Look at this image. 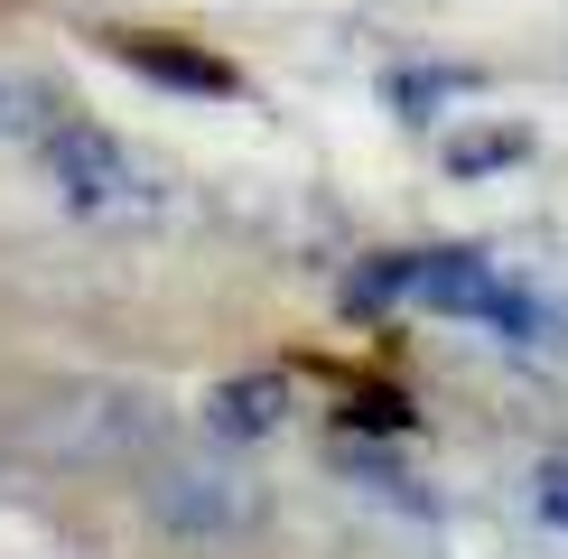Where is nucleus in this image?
Returning a JSON list of instances; mask_svg holds the SVG:
<instances>
[{"label": "nucleus", "instance_id": "obj_4", "mask_svg": "<svg viewBox=\"0 0 568 559\" xmlns=\"http://www.w3.org/2000/svg\"><path fill=\"white\" fill-rule=\"evenodd\" d=\"M150 512L178 531V541H233V531L262 522V495H252L233 466H205V457H178L150 476Z\"/></svg>", "mask_w": 568, "mask_h": 559}, {"label": "nucleus", "instance_id": "obj_2", "mask_svg": "<svg viewBox=\"0 0 568 559\" xmlns=\"http://www.w3.org/2000/svg\"><path fill=\"white\" fill-rule=\"evenodd\" d=\"M29 438L65 466H122L159 438V410L122 383H65L47 410H29Z\"/></svg>", "mask_w": 568, "mask_h": 559}, {"label": "nucleus", "instance_id": "obj_1", "mask_svg": "<svg viewBox=\"0 0 568 559\" xmlns=\"http://www.w3.org/2000/svg\"><path fill=\"white\" fill-rule=\"evenodd\" d=\"M38 169L75 215H150L159 205V177L140 169L103 122H75V112H57V122L38 131Z\"/></svg>", "mask_w": 568, "mask_h": 559}, {"label": "nucleus", "instance_id": "obj_6", "mask_svg": "<svg viewBox=\"0 0 568 559\" xmlns=\"http://www.w3.org/2000/svg\"><path fill=\"white\" fill-rule=\"evenodd\" d=\"M57 112H65L57 84H38L29 65H0V140H38Z\"/></svg>", "mask_w": 568, "mask_h": 559}, {"label": "nucleus", "instance_id": "obj_9", "mask_svg": "<svg viewBox=\"0 0 568 559\" xmlns=\"http://www.w3.org/2000/svg\"><path fill=\"white\" fill-rule=\"evenodd\" d=\"M504 159H523V131H476V140H457V150H447V169L476 177V169H504Z\"/></svg>", "mask_w": 568, "mask_h": 559}, {"label": "nucleus", "instance_id": "obj_3", "mask_svg": "<svg viewBox=\"0 0 568 559\" xmlns=\"http://www.w3.org/2000/svg\"><path fill=\"white\" fill-rule=\"evenodd\" d=\"M400 289H410L419 308H438V317H476V326H504V336L540 345V308L485 262V252H410V262H400Z\"/></svg>", "mask_w": 568, "mask_h": 559}, {"label": "nucleus", "instance_id": "obj_8", "mask_svg": "<svg viewBox=\"0 0 568 559\" xmlns=\"http://www.w3.org/2000/svg\"><path fill=\"white\" fill-rule=\"evenodd\" d=\"M466 84H476V75H447V65H429V75H392L383 93H392V103H400V112L419 122L429 103H447V93H466Z\"/></svg>", "mask_w": 568, "mask_h": 559}, {"label": "nucleus", "instance_id": "obj_5", "mask_svg": "<svg viewBox=\"0 0 568 559\" xmlns=\"http://www.w3.org/2000/svg\"><path fill=\"white\" fill-rule=\"evenodd\" d=\"M205 419H215L224 438H271L280 419H290V383H280V373H233V383H215Z\"/></svg>", "mask_w": 568, "mask_h": 559}, {"label": "nucleus", "instance_id": "obj_7", "mask_svg": "<svg viewBox=\"0 0 568 559\" xmlns=\"http://www.w3.org/2000/svg\"><path fill=\"white\" fill-rule=\"evenodd\" d=\"M122 57L140 65V75H159V84H196V93H233V75L215 57H186V47H150V38H122Z\"/></svg>", "mask_w": 568, "mask_h": 559}, {"label": "nucleus", "instance_id": "obj_10", "mask_svg": "<svg viewBox=\"0 0 568 559\" xmlns=\"http://www.w3.org/2000/svg\"><path fill=\"white\" fill-rule=\"evenodd\" d=\"M540 504H550V522H568V466H550V476H540Z\"/></svg>", "mask_w": 568, "mask_h": 559}]
</instances>
